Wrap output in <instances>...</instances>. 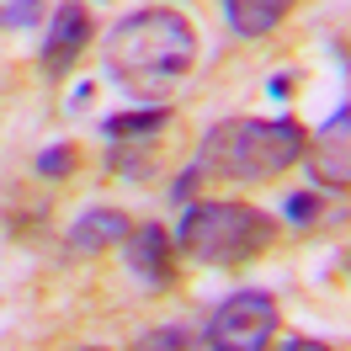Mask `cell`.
<instances>
[{
	"instance_id": "1",
	"label": "cell",
	"mask_w": 351,
	"mask_h": 351,
	"mask_svg": "<svg viewBox=\"0 0 351 351\" xmlns=\"http://www.w3.org/2000/svg\"><path fill=\"white\" fill-rule=\"evenodd\" d=\"M308 149L304 123L293 117H223L202 133L192 165L171 181V202H192L202 181H240V186H261L293 171Z\"/></svg>"
},
{
	"instance_id": "2",
	"label": "cell",
	"mask_w": 351,
	"mask_h": 351,
	"mask_svg": "<svg viewBox=\"0 0 351 351\" xmlns=\"http://www.w3.org/2000/svg\"><path fill=\"white\" fill-rule=\"evenodd\" d=\"M101 59L107 75L128 96H160L176 80H186L197 64V32L192 22L171 11V5H149V11H133L101 38Z\"/></svg>"
},
{
	"instance_id": "3",
	"label": "cell",
	"mask_w": 351,
	"mask_h": 351,
	"mask_svg": "<svg viewBox=\"0 0 351 351\" xmlns=\"http://www.w3.org/2000/svg\"><path fill=\"white\" fill-rule=\"evenodd\" d=\"M277 245V219L240 197H192L176 219V250L197 266H250Z\"/></svg>"
},
{
	"instance_id": "4",
	"label": "cell",
	"mask_w": 351,
	"mask_h": 351,
	"mask_svg": "<svg viewBox=\"0 0 351 351\" xmlns=\"http://www.w3.org/2000/svg\"><path fill=\"white\" fill-rule=\"evenodd\" d=\"M271 341H277V298L261 287H240L208 314L213 351H271Z\"/></svg>"
},
{
	"instance_id": "5",
	"label": "cell",
	"mask_w": 351,
	"mask_h": 351,
	"mask_svg": "<svg viewBox=\"0 0 351 351\" xmlns=\"http://www.w3.org/2000/svg\"><path fill=\"white\" fill-rule=\"evenodd\" d=\"M90 38H96V22H90L86 0L53 5V16H48V43H43V53H38V69H43L48 80H64L69 69L86 59Z\"/></svg>"
},
{
	"instance_id": "6",
	"label": "cell",
	"mask_w": 351,
	"mask_h": 351,
	"mask_svg": "<svg viewBox=\"0 0 351 351\" xmlns=\"http://www.w3.org/2000/svg\"><path fill=\"white\" fill-rule=\"evenodd\" d=\"M123 266L149 293L176 287V234L165 223H133V234L123 240Z\"/></svg>"
},
{
	"instance_id": "7",
	"label": "cell",
	"mask_w": 351,
	"mask_h": 351,
	"mask_svg": "<svg viewBox=\"0 0 351 351\" xmlns=\"http://www.w3.org/2000/svg\"><path fill=\"white\" fill-rule=\"evenodd\" d=\"M308 171H314V181L319 186H330V192H346L351 186V101L341 112H330L319 128L308 133Z\"/></svg>"
},
{
	"instance_id": "8",
	"label": "cell",
	"mask_w": 351,
	"mask_h": 351,
	"mask_svg": "<svg viewBox=\"0 0 351 351\" xmlns=\"http://www.w3.org/2000/svg\"><path fill=\"white\" fill-rule=\"evenodd\" d=\"M133 234V219L123 208H86L80 219L69 223V250L75 256H101L112 245H123Z\"/></svg>"
},
{
	"instance_id": "9",
	"label": "cell",
	"mask_w": 351,
	"mask_h": 351,
	"mask_svg": "<svg viewBox=\"0 0 351 351\" xmlns=\"http://www.w3.org/2000/svg\"><path fill=\"white\" fill-rule=\"evenodd\" d=\"M219 5H223V22H229L234 38H271L293 16L298 0H219Z\"/></svg>"
},
{
	"instance_id": "10",
	"label": "cell",
	"mask_w": 351,
	"mask_h": 351,
	"mask_svg": "<svg viewBox=\"0 0 351 351\" xmlns=\"http://www.w3.org/2000/svg\"><path fill=\"white\" fill-rule=\"evenodd\" d=\"M171 123H176V107H128L101 117V133H107V144H154Z\"/></svg>"
},
{
	"instance_id": "11",
	"label": "cell",
	"mask_w": 351,
	"mask_h": 351,
	"mask_svg": "<svg viewBox=\"0 0 351 351\" xmlns=\"http://www.w3.org/2000/svg\"><path fill=\"white\" fill-rule=\"evenodd\" d=\"M330 192V186H325ZM319 186H304V192H287V202H282V219L298 229V234H314V229H330V223H341V219H351V208H341L335 197H325Z\"/></svg>"
},
{
	"instance_id": "12",
	"label": "cell",
	"mask_w": 351,
	"mask_h": 351,
	"mask_svg": "<svg viewBox=\"0 0 351 351\" xmlns=\"http://www.w3.org/2000/svg\"><path fill=\"white\" fill-rule=\"evenodd\" d=\"M107 165L123 176V181H149V176H154V149H149V144H112Z\"/></svg>"
},
{
	"instance_id": "13",
	"label": "cell",
	"mask_w": 351,
	"mask_h": 351,
	"mask_svg": "<svg viewBox=\"0 0 351 351\" xmlns=\"http://www.w3.org/2000/svg\"><path fill=\"white\" fill-rule=\"evenodd\" d=\"M133 351H197V335L186 325H160V330H149V335H138Z\"/></svg>"
},
{
	"instance_id": "14",
	"label": "cell",
	"mask_w": 351,
	"mask_h": 351,
	"mask_svg": "<svg viewBox=\"0 0 351 351\" xmlns=\"http://www.w3.org/2000/svg\"><path fill=\"white\" fill-rule=\"evenodd\" d=\"M75 165H80V149H75V144H48V149L38 154V176H48V181L75 176Z\"/></svg>"
},
{
	"instance_id": "15",
	"label": "cell",
	"mask_w": 351,
	"mask_h": 351,
	"mask_svg": "<svg viewBox=\"0 0 351 351\" xmlns=\"http://www.w3.org/2000/svg\"><path fill=\"white\" fill-rule=\"evenodd\" d=\"M43 16V0H5L0 5V27H32Z\"/></svg>"
},
{
	"instance_id": "16",
	"label": "cell",
	"mask_w": 351,
	"mask_h": 351,
	"mask_svg": "<svg viewBox=\"0 0 351 351\" xmlns=\"http://www.w3.org/2000/svg\"><path fill=\"white\" fill-rule=\"evenodd\" d=\"M266 96H271V101H287V96H293V69H277V75L266 80Z\"/></svg>"
},
{
	"instance_id": "17",
	"label": "cell",
	"mask_w": 351,
	"mask_h": 351,
	"mask_svg": "<svg viewBox=\"0 0 351 351\" xmlns=\"http://www.w3.org/2000/svg\"><path fill=\"white\" fill-rule=\"evenodd\" d=\"M271 351H335V346H325V341H308V335H287V341H277Z\"/></svg>"
},
{
	"instance_id": "18",
	"label": "cell",
	"mask_w": 351,
	"mask_h": 351,
	"mask_svg": "<svg viewBox=\"0 0 351 351\" xmlns=\"http://www.w3.org/2000/svg\"><path fill=\"white\" fill-rule=\"evenodd\" d=\"M346 282H351V245H346Z\"/></svg>"
},
{
	"instance_id": "19",
	"label": "cell",
	"mask_w": 351,
	"mask_h": 351,
	"mask_svg": "<svg viewBox=\"0 0 351 351\" xmlns=\"http://www.w3.org/2000/svg\"><path fill=\"white\" fill-rule=\"evenodd\" d=\"M80 351H101V346H80Z\"/></svg>"
}]
</instances>
